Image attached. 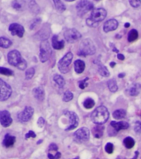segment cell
Listing matches in <instances>:
<instances>
[{"mask_svg": "<svg viewBox=\"0 0 141 159\" xmlns=\"http://www.w3.org/2000/svg\"><path fill=\"white\" fill-rule=\"evenodd\" d=\"M72 59H73V54L72 52H68L64 55V57L59 61L58 67L59 71L63 74H66L69 70V66L71 64Z\"/></svg>", "mask_w": 141, "mask_h": 159, "instance_id": "6", "label": "cell"}, {"mask_svg": "<svg viewBox=\"0 0 141 159\" xmlns=\"http://www.w3.org/2000/svg\"><path fill=\"white\" fill-rule=\"evenodd\" d=\"M32 94H33V96L36 99L40 100V101H41L45 99V90L42 87L39 86L35 88L32 90Z\"/></svg>", "mask_w": 141, "mask_h": 159, "instance_id": "16", "label": "cell"}, {"mask_svg": "<svg viewBox=\"0 0 141 159\" xmlns=\"http://www.w3.org/2000/svg\"><path fill=\"white\" fill-rule=\"evenodd\" d=\"M52 51L51 47L49 46L48 40H43L41 43L40 47V60L41 62H45L48 61L50 56H51Z\"/></svg>", "mask_w": 141, "mask_h": 159, "instance_id": "5", "label": "cell"}, {"mask_svg": "<svg viewBox=\"0 0 141 159\" xmlns=\"http://www.w3.org/2000/svg\"><path fill=\"white\" fill-rule=\"evenodd\" d=\"M53 79H54V81L57 84V85L59 87V88H63L64 86V84H65V80L63 77L60 75H54V77H53Z\"/></svg>", "mask_w": 141, "mask_h": 159, "instance_id": "23", "label": "cell"}, {"mask_svg": "<svg viewBox=\"0 0 141 159\" xmlns=\"http://www.w3.org/2000/svg\"><path fill=\"white\" fill-rule=\"evenodd\" d=\"M117 57H118L119 60H121V61H123L125 59V57H124L122 54H118L117 55Z\"/></svg>", "mask_w": 141, "mask_h": 159, "instance_id": "46", "label": "cell"}, {"mask_svg": "<svg viewBox=\"0 0 141 159\" xmlns=\"http://www.w3.org/2000/svg\"><path fill=\"white\" fill-rule=\"evenodd\" d=\"M58 150V147H57L56 144H54V143H51L50 145H49V151H57Z\"/></svg>", "mask_w": 141, "mask_h": 159, "instance_id": "43", "label": "cell"}, {"mask_svg": "<svg viewBox=\"0 0 141 159\" xmlns=\"http://www.w3.org/2000/svg\"><path fill=\"white\" fill-rule=\"evenodd\" d=\"M12 5L15 9H21L22 7V3L20 2V0H14V1L12 2Z\"/></svg>", "mask_w": 141, "mask_h": 159, "instance_id": "39", "label": "cell"}, {"mask_svg": "<svg viewBox=\"0 0 141 159\" xmlns=\"http://www.w3.org/2000/svg\"><path fill=\"white\" fill-rule=\"evenodd\" d=\"M95 52H96V46L91 39L86 38L81 42L79 56H83V57H86L88 55L92 56L95 54Z\"/></svg>", "mask_w": 141, "mask_h": 159, "instance_id": "4", "label": "cell"}, {"mask_svg": "<svg viewBox=\"0 0 141 159\" xmlns=\"http://www.w3.org/2000/svg\"><path fill=\"white\" fill-rule=\"evenodd\" d=\"M65 115H67V117L69 118V120H70V123H69V127L67 128L66 130L67 131H69V130H73L75 128L78 127L79 125V117L74 112L69 111L67 112Z\"/></svg>", "mask_w": 141, "mask_h": 159, "instance_id": "11", "label": "cell"}, {"mask_svg": "<svg viewBox=\"0 0 141 159\" xmlns=\"http://www.w3.org/2000/svg\"><path fill=\"white\" fill-rule=\"evenodd\" d=\"M81 37L82 35L80 34V32L74 28L66 30L64 32V38L69 43H74V42L81 39Z\"/></svg>", "mask_w": 141, "mask_h": 159, "instance_id": "10", "label": "cell"}, {"mask_svg": "<svg viewBox=\"0 0 141 159\" xmlns=\"http://www.w3.org/2000/svg\"><path fill=\"white\" fill-rule=\"evenodd\" d=\"M74 159H79V157H77V158H74Z\"/></svg>", "mask_w": 141, "mask_h": 159, "instance_id": "53", "label": "cell"}, {"mask_svg": "<svg viewBox=\"0 0 141 159\" xmlns=\"http://www.w3.org/2000/svg\"><path fill=\"white\" fill-rule=\"evenodd\" d=\"M90 137V131L89 129L86 127L81 128V129H78L74 134V138L75 141L82 143H85L89 139Z\"/></svg>", "mask_w": 141, "mask_h": 159, "instance_id": "7", "label": "cell"}, {"mask_svg": "<svg viewBox=\"0 0 141 159\" xmlns=\"http://www.w3.org/2000/svg\"><path fill=\"white\" fill-rule=\"evenodd\" d=\"M138 36H139V33H138V32H137V30L132 29L130 32H129L128 41L130 42H135V41H136V40H137V38H138Z\"/></svg>", "mask_w": 141, "mask_h": 159, "instance_id": "28", "label": "cell"}, {"mask_svg": "<svg viewBox=\"0 0 141 159\" xmlns=\"http://www.w3.org/2000/svg\"><path fill=\"white\" fill-rule=\"evenodd\" d=\"M48 157L49 159H59L61 157V153L59 152H56V153L53 154V155L50 153H48Z\"/></svg>", "mask_w": 141, "mask_h": 159, "instance_id": "40", "label": "cell"}, {"mask_svg": "<svg viewBox=\"0 0 141 159\" xmlns=\"http://www.w3.org/2000/svg\"><path fill=\"white\" fill-rule=\"evenodd\" d=\"M85 69V63L82 60H77L74 62V70L77 74H81Z\"/></svg>", "mask_w": 141, "mask_h": 159, "instance_id": "20", "label": "cell"}, {"mask_svg": "<svg viewBox=\"0 0 141 159\" xmlns=\"http://www.w3.org/2000/svg\"><path fill=\"white\" fill-rule=\"evenodd\" d=\"M88 78H85V79L81 80V81H79V88L82 89H85V88L88 86Z\"/></svg>", "mask_w": 141, "mask_h": 159, "instance_id": "37", "label": "cell"}, {"mask_svg": "<svg viewBox=\"0 0 141 159\" xmlns=\"http://www.w3.org/2000/svg\"><path fill=\"white\" fill-rule=\"evenodd\" d=\"M94 1H100V0H94Z\"/></svg>", "mask_w": 141, "mask_h": 159, "instance_id": "52", "label": "cell"}, {"mask_svg": "<svg viewBox=\"0 0 141 159\" xmlns=\"http://www.w3.org/2000/svg\"><path fill=\"white\" fill-rule=\"evenodd\" d=\"M126 115V110L124 109H117L116 111H114L113 113V117L114 119H124Z\"/></svg>", "mask_w": 141, "mask_h": 159, "instance_id": "25", "label": "cell"}, {"mask_svg": "<svg viewBox=\"0 0 141 159\" xmlns=\"http://www.w3.org/2000/svg\"><path fill=\"white\" fill-rule=\"evenodd\" d=\"M123 143L126 148L130 149V148H132L134 146H135V140H134V139H132L131 137H127V138H126V139H124Z\"/></svg>", "mask_w": 141, "mask_h": 159, "instance_id": "24", "label": "cell"}, {"mask_svg": "<svg viewBox=\"0 0 141 159\" xmlns=\"http://www.w3.org/2000/svg\"><path fill=\"white\" fill-rule=\"evenodd\" d=\"M74 98V94L72 93L71 91H69V90H67L65 91L64 94V97H63V99H64V102H69L70 100H72Z\"/></svg>", "mask_w": 141, "mask_h": 159, "instance_id": "33", "label": "cell"}, {"mask_svg": "<svg viewBox=\"0 0 141 159\" xmlns=\"http://www.w3.org/2000/svg\"><path fill=\"white\" fill-rule=\"evenodd\" d=\"M109 119V111L105 106H99L92 114V120L96 124H105Z\"/></svg>", "mask_w": 141, "mask_h": 159, "instance_id": "3", "label": "cell"}, {"mask_svg": "<svg viewBox=\"0 0 141 159\" xmlns=\"http://www.w3.org/2000/svg\"><path fill=\"white\" fill-rule=\"evenodd\" d=\"M117 27H118V22L116 19H110L104 23L103 30L105 32H109L116 30Z\"/></svg>", "mask_w": 141, "mask_h": 159, "instance_id": "15", "label": "cell"}, {"mask_svg": "<svg viewBox=\"0 0 141 159\" xmlns=\"http://www.w3.org/2000/svg\"><path fill=\"white\" fill-rule=\"evenodd\" d=\"M53 2H54V7L56 8L59 12H63L64 10L66 9V7H65V5L63 3V2L60 1V0H53Z\"/></svg>", "mask_w": 141, "mask_h": 159, "instance_id": "26", "label": "cell"}, {"mask_svg": "<svg viewBox=\"0 0 141 159\" xmlns=\"http://www.w3.org/2000/svg\"><path fill=\"white\" fill-rule=\"evenodd\" d=\"M34 114V109L31 106H27L23 109V111L21 112L18 114V119L20 121L22 122H27L29 121L31 118Z\"/></svg>", "mask_w": 141, "mask_h": 159, "instance_id": "12", "label": "cell"}, {"mask_svg": "<svg viewBox=\"0 0 141 159\" xmlns=\"http://www.w3.org/2000/svg\"><path fill=\"white\" fill-rule=\"evenodd\" d=\"M126 92L128 93L131 96H135V95H138L140 92V84H135L131 85L127 89Z\"/></svg>", "mask_w": 141, "mask_h": 159, "instance_id": "19", "label": "cell"}, {"mask_svg": "<svg viewBox=\"0 0 141 159\" xmlns=\"http://www.w3.org/2000/svg\"><path fill=\"white\" fill-rule=\"evenodd\" d=\"M77 12L79 17L83 16L86 14L87 12L92 9L93 4L91 2H89L88 0H81L80 2L77 5Z\"/></svg>", "mask_w": 141, "mask_h": 159, "instance_id": "9", "label": "cell"}, {"mask_svg": "<svg viewBox=\"0 0 141 159\" xmlns=\"http://www.w3.org/2000/svg\"><path fill=\"white\" fill-rule=\"evenodd\" d=\"M7 61L10 65L17 67L21 70H23L27 67V62L23 58H22L20 52L17 50H12L10 52H8Z\"/></svg>", "mask_w": 141, "mask_h": 159, "instance_id": "2", "label": "cell"}, {"mask_svg": "<svg viewBox=\"0 0 141 159\" xmlns=\"http://www.w3.org/2000/svg\"><path fill=\"white\" fill-rule=\"evenodd\" d=\"M106 17V11L104 8L99 7V8H95L92 10L90 17L87 19V24L89 27H95L97 25L103 21Z\"/></svg>", "mask_w": 141, "mask_h": 159, "instance_id": "1", "label": "cell"}, {"mask_svg": "<svg viewBox=\"0 0 141 159\" xmlns=\"http://www.w3.org/2000/svg\"><path fill=\"white\" fill-rule=\"evenodd\" d=\"M8 30L12 36H17L19 37H23L25 32L24 27L18 23H12L8 27Z\"/></svg>", "mask_w": 141, "mask_h": 159, "instance_id": "13", "label": "cell"}, {"mask_svg": "<svg viewBox=\"0 0 141 159\" xmlns=\"http://www.w3.org/2000/svg\"><path fill=\"white\" fill-rule=\"evenodd\" d=\"M104 132V127L101 126V124H98L97 126H96L95 128H93L92 129V134H93V136L96 139H100L102 135H103Z\"/></svg>", "mask_w": 141, "mask_h": 159, "instance_id": "22", "label": "cell"}, {"mask_svg": "<svg viewBox=\"0 0 141 159\" xmlns=\"http://www.w3.org/2000/svg\"><path fill=\"white\" fill-rule=\"evenodd\" d=\"M15 142H16V138L14 136L10 135L9 134H7L5 135L2 143L6 148H9V147H12L15 143Z\"/></svg>", "mask_w": 141, "mask_h": 159, "instance_id": "21", "label": "cell"}, {"mask_svg": "<svg viewBox=\"0 0 141 159\" xmlns=\"http://www.w3.org/2000/svg\"><path fill=\"white\" fill-rule=\"evenodd\" d=\"M45 124V119L43 118H39V120H38V126L42 127Z\"/></svg>", "mask_w": 141, "mask_h": 159, "instance_id": "45", "label": "cell"}, {"mask_svg": "<svg viewBox=\"0 0 141 159\" xmlns=\"http://www.w3.org/2000/svg\"><path fill=\"white\" fill-rule=\"evenodd\" d=\"M65 1H68V2H73L74 0H65Z\"/></svg>", "mask_w": 141, "mask_h": 159, "instance_id": "51", "label": "cell"}, {"mask_svg": "<svg viewBox=\"0 0 141 159\" xmlns=\"http://www.w3.org/2000/svg\"><path fill=\"white\" fill-rule=\"evenodd\" d=\"M105 151L107 152L108 154H111L114 151V146L113 144L111 143H108L106 144L105 146Z\"/></svg>", "mask_w": 141, "mask_h": 159, "instance_id": "36", "label": "cell"}, {"mask_svg": "<svg viewBox=\"0 0 141 159\" xmlns=\"http://www.w3.org/2000/svg\"><path fill=\"white\" fill-rule=\"evenodd\" d=\"M12 46V42L6 37H0V47L8 48Z\"/></svg>", "mask_w": 141, "mask_h": 159, "instance_id": "27", "label": "cell"}, {"mask_svg": "<svg viewBox=\"0 0 141 159\" xmlns=\"http://www.w3.org/2000/svg\"><path fill=\"white\" fill-rule=\"evenodd\" d=\"M111 125L116 129V131H120L121 129H126L129 128V124L127 122L121 121V122H115L112 121L111 123Z\"/></svg>", "mask_w": 141, "mask_h": 159, "instance_id": "18", "label": "cell"}, {"mask_svg": "<svg viewBox=\"0 0 141 159\" xmlns=\"http://www.w3.org/2000/svg\"><path fill=\"white\" fill-rule=\"evenodd\" d=\"M94 105H95V101L91 98L85 99V101L83 102V106L85 109H92V107H94Z\"/></svg>", "mask_w": 141, "mask_h": 159, "instance_id": "29", "label": "cell"}, {"mask_svg": "<svg viewBox=\"0 0 141 159\" xmlns=\"http://www.w3.org/2000/svg\"><path fill=\"white\" fill-rule=\"evenodd\" d=\"M12 94V88L9 84L0 79V101L7 100Z\"/></svg>", "mask_w": 141, "mask_h": 159, "instance_id": "8", "label": "cell"}, {"mask_svg": "<svg viewBox=\"0 0 141 159\" xmlns=\"http://www.w3.org/2000/svg\"><path fill=\"white\" fill-rule=\"evenodd\" d=\"M138 154H139L138 152H135V157H134L133 159H136V157H137V156H138Z\"/></svg>", "mask_w": 141, "mask_h": 159, "instance_id": "48", "label": "cell"}, {"mask_svg": "<svg viewBox=\"0 0 141 159\" xmlns=\"http://www.w3.org/2000/svg\"><path fill=\"white\" fill-rule=\"evenodd\" d=\"M29 7L31 11H32V12H34V13H38V12H40L39 6L36 4V2H35L34 0H32V1L30 2Z\"/></svg>", "mask_w": 141, "mask_h": 159, "instance_id": "30", "label": "cell"}, {"mask_svg": "<svg viewBox=\"0 0 141 159\" xmlns=\"http://www.w3.org/2000/svg\"><path fill=\"white\" fill-rule=\"evenodd\" d=\"M40 23H41V19H40V18H36V20H33V22H32V23L31 24V29H33V28H35L36 27H37Z\"/></svg>", "mask_w": 141, "mask_h": 159, "instance_id": "41", "label": "cell"}, {"mask_svg": "<svg viewBox=\"0 0 141 159\" xmlns=\"http://www.w3.org/2000/svg\"><path fill=\"white\" fill-rule=\"evenodd\" d=\"M35 75V68L34 67H30L29 69L26 71V79L31 80Z\"/></svg>", "mask_w": 141, "mask_h": 159, "instance_id": "34", "label": "cell"}, {"mask_svg": "<svg viewBox=\"0 0 141 159\" xmlns=\"http://www.w3.org/2000/svg\"><path fill=\"white\" fill-rule=\"evenodd\" d=\"M0 74L9 76V75H13V71L11 70L7 69V68H5V67L0 66Z\"/></svg>", "mask_w": 141, "mask_h": 159, "instance_id": "35", "label": "cell"}, {"mask_svg": "<svg viewBox=\"0 0 141 159\" xmlns=\"http://www.w3.org/2000/svg\"><path fill=\"white\" fill-rule=\"evenodd\" d=\"M107 85H108L109 89H110L111 92H116V90L118 89L117 84H116V82L114 80H109L108 83H107Z\"/></svg>", "mask_w": 141, "mask_h": 159, "instance_id": "31", "label": "cell"}, {"mask_svg": "<svg viewBox=\"0 0 141 159\" xmlns=\"http://www.w3.org/2000/svg\"><path fill=\"white\" fill-rule=\"evenodd\" d=\"M98 72L99 74L104 77H108L110 75V72H109V70L105 66H101L99 67Z\"/></svg>", "mask_w": 141, "mask_h": 159, "instance_id": "32", "label": "cell"}, {"mask_svg": "<svg viewBox=\"0 0 141 159\" xmlns=\"http://www.w3.org/2000/svg\"><path fill=\"white\" fill-rule=\"evenodd\" d=\"M12 123V119L10 115L9 112H7V110L0 111V124L2 127H4V128L9 127Z\"/></svg>", "mask_w": 141, "mask_h": 159, "instance_id": "14", "label": "cell"}, {"mask_svg": "<svg viewBox=\"0 0 141 159\" xmlns=\"http://www.w3.org/2000/svg\"><path fill=\"white\" fill-rule=\"evenodd\" d=\"M125 27H130V23H126V24H125Z\"/></svg>", "mask_w": 141, "mask_h": 159, "instance_id": "49", "label": "cell"}, {"mask_svg": "<svg viewBox=\"0 0 141 159\" xmlns=\"http://www.w3.org/2000/svg\"><path fill=\"white\" fill-rule=\"evenodd\" d=\"M52 47L56 50L63 49L64 47V42L62 40H59V37L55 35L52 37Z\"/></svg>", "mask_w": 141, "mask_h": 159, "instance_id": "17", "label": "cell"}, {"mask_svg": "<svg viewBox=\"0 0 141 159\" xmlns=\"http://www.w3.org/2000/svg\"><path fill=\"white\" fill-rule=\"evenodd\" d=\"M130 3L132 7H135V8L139 7L141 5L140 0H130Z\"/></svg>", "mask_w": 141, "mask_h": 159, "instance_id": "38", "label": "cell"}, {"mask_svg": "<svg viewBox=\"0 0 141 159\" xmlns=\"http://www.w3.org/2000/svg\"><path fill=\"white\" fill-rule=\"evenodd\" d=\"M26 139H30V138H33V139H35L36 137V134H35L34 132L33 131H29L28 133H27V134H26Z\"/></svg>", "mask_w": 141, "mask_h": 159, "instance_id": "42", "label": "cell"}, {"mask_svg": "<svg viewBox=\"0 0 141 159\" xmlns=\"http://www.w3.org/2000/svg\"><path fill=\"white\" fill-rule=\"evenodd\" d=\"M140 123H139V122H137V123H136V126L135 127V132L137 134H139V133H140Z\"/></svg>", "mask_w": 141, "mask_h": 159, "instance_id": "44", "label": "cell"}, {"mask_svg": "<svg viewBox=\"0 0 141 159\" xmlns=\"http://www.w3.org/2000/svg\"><path fill=\"white\" fill-rule=\"evenodd\" d=\"M124 75H124V74H122V75H119V77H123Z\"/></svg>", "mask_w": 141, "mask_h": 159, "instance_id": "50", "label": "cell"}, {"mask_svg": "<svg viewBox=\"0 0 141 159\" xmlns=\"http://www.w3.org/2000/svg\"><path fill=\"white\" fill-rule=\"evenodd\" d=\"M110 66H111V67L115 66H116V63H115V62H111V64H110Z\"/></svg>", "mask_w": 141, "mask_h": 159, "instance_id": "47", "label": "cell"}]
</instances>
